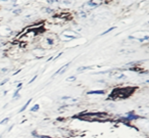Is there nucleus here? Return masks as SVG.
Here are the masks:
<instances>
[{
	"instance_id": "obj_1",
	"label": "nucleus",
	"mask_w": 149,
	"mask_h": 138,
	"mask_svg": "<svg viewBox=\"0 0 149 138\" xmlns=\"http://www.w3.org/2000/svg\"><path fill=\"white\" fill-rule=\"evenodd\" d=\"M130 38L136 39L140 42H147L149 41V32H136L130 36Z\"/></svg>"
},
{
	"instance_id": "obj_2",
	"label": "nucleus",
	"mask_w": 149,
	"mask_h": 138,
	"mask_svg": "<svg viewBox=\"0 0 149 138\" xmlns=\"http://www.w3.org/2000/svg\"><path fill=\"white\" fill-rule=\"evenodd\" d=\"M78 37V34L74 31H71V30H67V31H64V32L60 35V39L63 40V41H70V40H74L76 39Z\"/></svg>"
},
{
	"instance_id": "obj_3",
	"label": "nucleus",
	"mask_w": 149,
	"mask_h": 138,
	"mask_svg": "<svg viewBox=\"0 0 149 138\" xmlns=\"http://www.w3.org/2000/svg\"><path fill=\"white\" fill-rule=\"evenodd\" d=\"M110 77H112L114 80H117V81H124V80H127L130 76L126 73L117 72V73H114L113 75H110Z\"/></svg>"
},
{
	"instance_id": "obj_4",
	"label": "nucleus",
	"mask_w": 149,
	"mask_h": 138,
	"mask_svg": "<svg viewBox=\"0 0 149 138\" xmlns=\"http://www.w3.org/2000/svg\"><path fill=\"white\" fill-rule=\"evenodd\" d=\"M71 65V62H67V64L66 65H64V66H62V67H61L60 69H59V70L58 71H56V72H55L54 73V75H53V76H52V78H54V77H56V76H58V75H61V74H63L64 72H65V70H66V69L67 68H69V66Z\"/></svg>"
},
{
	"instance_id": "obj_5",
	"label": "nucleus",
	"mask_w": 149,
	"mask_h": 138,
	"mask_svg": "<svg viewBox=\"0 0 149 138\" xmlns=\"http://www.w3.org/2000/svg\"><path fill=\"white\" fill-rule=\"evenodd\" d=\"M11 33V30L9 29V27L7 26H2L0 28V34L3 35V36H6V35H9Z\"/></svg>"
},
{
	"instance_id": "obj_6",
	"label": "nucleus",
	"mask_w": 149,
	"mask_h": 138,
	"mask_svg": "<svg viewBox=\"0 0 149 138\" xmlns=\"http://www.w3.org/2000/svg\"><path fill=\"white\" fill-rule=\"evenodd\" d=\"M94 68H100V67H80L78 68V72H84V71H88V70H93Z\"/></svg>"
},
{
	"instance_id": "obj_7",
	"label": "nucleus",
	"mask_w": 149,
	"mask_h": 138,
	"mask_svg": "<svg viewBox=\"0 0 149 138\" xmlns=\"http://www.w3.org/2000/svg\"><path fill=\"white\" fill-rule=\"evenodd\" d=\"M138 112H140L141 115H144V116H149V109L148 108L140 109V110H138Z\"/></svg>"
},
{
	"instance_id": "obj_8",
	"label": "nucleus",
	"mask_w": 149,
	"mask_h": 138,
	"mask_svg": "<svg viewBox=\"0 0 149 138\" xmlns=\"http://www.w3.org/2000/svg\"><path fill=\"white\" fill-rule=\"evenodd\" d=\"M31 101H32V98H30V99L28 100V101H27V103H26V104H25V105L23 106V108H22V109L20 110V112H23V111H24L25 110H26V109L28 108V106H29V104L31 103Z\"/></svg>"
},
{
	"instance_id": "obj_9",
	"label": "nucleus",
	"mask_w": 149,
	"mask_h": 138,
	"mask_svg": "<svg viewBox=\"0 0 149 138\" xmlns=\"http://www.w3.org/2000/svg\"><path fill=\"white\" fill-rule=\"evenodd\" d=\"M39 109H40V105L37 103V104H35L32 109H31V111H37V110H39Z\"/></svg>"
},
{
	"instance_id": "obj_10",
	"label": "nucleus",
	"mask_w": 149,
	"mask_h": 138,
	"mask_svg": "<svg viewBox=\"0 0 149 138\" xmlns=\"http://www.w3.org/2000/svg\"><path fill=\"white\" fill-rule=\"evenodd\" d=\"M74 80H76V77H74V76L67 77V78L65 79V81H66V82H73V81H74Z\"/></svg>"
},
{
	"instance_id": "obj_11",
	"label": "nucleus",
	"mask_w": 149,
	"mask_h": 138,
	"mask_svg": "<svg viewBox=\"0 0 149 138\" xmlns=\"http://www.w3.org/2000/svg\"><path fill=\"white\" fill-rule=\"evenodd\" d=\"M46 41H47L48 44H50V45H53V43H54L53 39H51V38H46Z\"/></svg>"
},
{
	"instance_id": "obj_12",
	"label": "nucleus",
	"mask_w": 149,
	"mask_h": 138,
	"mask_svg": "<svg viewBox=\"0 0 149 138\" xmlns=\"http://www.w3.org/2000/svg\"><path fill=\"white\" fill-rule=\"evenodd\" d=\"M9 121V118L7 117V118H5V119H3L2 121H0V125H3V124H5L6 122H8Z\"/></svg>"
},
{
	"instance_id": "obj_13",
	"label": "nucleus",
	"mask_w": 149,
	"mask_h": 138,
	"mask_svg": "<svg viewBox=\"0 0 149 138\" xmlns=\"http://www.w3.org/2000/svg\"><path fill=\"white\" fill-rule=\"evenodd\" d=\"M103 93H104L103 91H91L88 94H103Z\"/></svg>"
},
{
	"instance_id": "obj_14",
	"label": "nucleus",
	"mask_w": 149,
	"mask_h": 138,
	"mask_svg": "<svg viewBox=\"0 0 149 138\" xmlns=\"http://www.w3.org/2000/svg\"><path fill=\"white\" fill-rule=\"evenodd\" d=\"M37 77H38V75H35V76H34V77H33L32 79H31V80L29 81V83H28V84H31V83H33L34 81H35V80L37 79Z\"/></svg>"
},
{
	"instance_id": "obj_15",
	"label": "nucleus",
	"mask_w": 149,
	"mask_h": 138,
	"mask_svg": "<svg viewBox=\"0 0 149 138\" xmlns=\"http://www.w3.org/2000/svg\"><path fill=\"white\" fill-rule=\"evenodd\" d=\"M7 81H8V79H5V80H3V81H2V82H1V83H0V86H3V85H4L5 83H6V82H7Z\"/></svg>"
},
{
	"instance_id": "obj_16",
	"label": "nucleus",
	"mask_w": 149,
	"mask_h": 138,
	"mask_svg": "<svg viewBox=\"0 0 149 138\" xmlns=\"http://www.w3.org/2000/svg\"><path fill=\"white\" fill-rule=\"evenodd\" d=\"M37 138H52V137H49V136H44V135H43V136L38 135V136H37Z\"/></svg>"
},
{
	"instance_id": "obj_17",
	"label": "nucleus",
	"mask_w": 149,
	"mask_h": 138,
	"mask_svg": "<svg viewBox=\"0 0 149 138\" xmlns=\"http://www.w3.org/2000/svg\"><path fill=\"white\" fill-rule=\"evenodd\" d=\"M22 12V9H18V10H13V14H21Z\"/></svg>"
},
{
	"instance_id": "obj_18",
	"label": "nucleus",
	"mask_w": 149,
	"mask_h": 138,
	"mask_svg": "<svg viewBox=\"0 0 149 138\" xmlns=\"http://www.w3.org/2000/svg\"><path fill=\"white\" fill-rule=\"evenodd\" d=\"M87 4H88V5H90V6H96V5H97L96 3H93V2H88Z\"/></svg>"
},
{
	"instance_id": "obj_19",
	"label": "nucleus",
	"mask_w": 149,
	"mask_h": 138,
	"mask_svg": "<svg viewBox=\"0 0 149 138\" xmlns=\"http://www.w3.org/2000/svg\"><path fill=\"white\" fill-rule=\"evenodd\" d=\"M8 71V68H4V69H2L1 70V73H5V72H7Z\"/></svg>"
},
{
	"instance_id": "obj_20",
	"label": "nucleus",
	"mask_w": 149,
	"mask_h": 138,
	"mask_svg": "<svg viewBox=\"0 0 149 138\" xmlns=\"http://www.w3.org/2000/svg\"><path fill=\"white\" fill-rule=\"evenodd\" d=\"M44 9L46 12H52V9H50V8H44Z\"/></svg>"
},
{
	"instance_id": "obj_21",
	"label": "nucleus",
	"mask_w": 149,
	"mask_h": 138,
	"mask_svg": "<svg viewBox=\"0 0 149 138\" xmlns=\"http://www.w3.org/2000/svg\"><path fill=\"white\" fill-rule=\"evenodd\" d=\"M22 86H23V83H21V82H20V83L17 84V89H20V88H21Z\"/></svg>"
},
{
	"instance_id": "obj_22",
	"label": "nucleus",
	"mask_w": 149,
	"mask_h": 138,
	"mask_svg": "<svg viewBox=\"0 0 149 138\" xmlns=\"http://www.w3.org/2000/svg\"><path fill=\"white\" fill-rule=\"evenodd\" d=\"M0 138H2V135H1V136H0Z\"/></svg>"
}]
</instances>
